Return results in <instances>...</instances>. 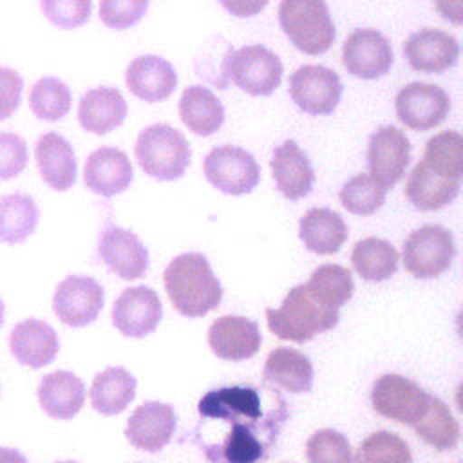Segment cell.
I'll return each instance as SVG.
<instances>
[{"label":"cell","instance_id":"cell-31","mask_svg":"<svg viewBox=\"0 0 463 463\" xmlns=\"http://www.w3.org/2000/svg\"><path fill=\"white\" fill-rule=\"evenodd\" d=\"M136 378L123 367H107L98 373L90 385V403L105 416L123 412L136 398Z\"/></svg>","mask_w":463,"mask_h":463},{"label":"cell","instance_id":"cell-22","mask_svg":"<svg viewBox=\"0 0 463 463\" xmlns=\"http://www.w3.org/2000/svg\"><path fill=\"white\" fill-rule=\"evenodd\" d=\"M125 83L130 94L146 103L165 101L177 87L174 65L157 54H141L134 58L125 72Z\"/></svg>","mask_w":463,"mask_h":463},{"label":"cell","instance_id":"cell-14","mask_svg":"<svg viewBox=\"0 0 463 463\" xmlns=\"http://www.w3.org/2000/svg\"><path fill=\"white\" fill-rule=\"evenodd\" d=\"M392 61L391 42L376 29H356L344 42L342 63L351 76L360 80L382 78L391 71Z\"/></svg>","mask_w":463,"mask_h":463},{"label":"cell","instance_id":"cell-6","mask_svg":"<svg viewBox=\"0 0 463 463\" xmlns=\"http://www.w3.org/2000/svg\"><path fill=\"white\" fill-rule=\"evenodd\" d=\"M456 255L450 230L439 224H425L411 232L402 248L405 269L416 279H434L445 273Z\"/></svg>","mask_w":463,"mask_h":463},{"label":"cell","instance_id":"cell-28","mask_svg":"<svg viewBox=\"0 0 463 463\" xmlns=\"http://www.w3.org/2000/svg\"><path fill=\"white\" fill-rule=\"evenodd\" d=\"M459 181L434 172L421 159L405 181V197L420 212H434L450 204L459 194Z\"/></svg>","mask_w":463,"mask_h":463},{"label":"cell","instance_id":"cell-20","mask_svg":"<svg viewBox=\"0 0 463 463\" xmlns=\"http://www.w3.org/2000/svg\"><path fill=\"white\" fill-rule=\"evenodd\" d=\"M260 342L262 336L257 322L241 315L219 317L208 329L210 349L222 360H248L257 354Z\"/></svg>","mask_w":463,"mask_h":463},{"label":"cell","instance_id":"cell-11","mask_svg":"<svg viewBox=\"0 0 463 463\" xmlns=\"http://www.w3.org/2000/svg\"><path fill=\"white\" fill-rule=\"evenodd\" d=\"M103 304L105 289L89 275H67L52 295V311L69 327H83L94 322Z\"/></svg>","mask_w":463,"mask_h":463},{"label":"cell","instance_id":"cell-34","mask_svg":"<svg viewBox=\"0 0 463 463\" xmlns=\"http://www.w3.org/2000/svg\"><path fill=\"white\" fill-rule=\"evenodd\" d=\"M412 429L416 436L436 450H452L459 441V423L449 405H445L438 396L432 398L427 414Z\"/></svg>","mask_w":463,"mask_h":463},{"label":"cell","instance_id":"cell-39","mask_svg":"<svg viewBox=\"0 0 463 463\" xmlns=\"http://www.w3.org/2000/svg\"><path fill=\"white\" fill-rule=\"evenodd\" d=\"M354 463H412L411 449L398 434L376 430L358 447Z\"/></svg>","mask_w":463,"mask_h":463},{"label":"cell","instance_id":"cell-35","mask_svg":"<svg viewBox=\"0 0 463 463\" xmlns=\"http://www.w3.org/2000/svg\"><path fill=\"white\" fill-rule=\"evenodd\" d=\"M423 161L443 177L461 181L463 175V137L458 130H443L425 143Z\"/></svg>","mask_w":463,"mask_h":463},{"label":"cell","instance_id":"cell-16","mask_svg":"<svg viewBox=\"0 0 463 463\" xmlns=\"http://www.w3.org/2000/svg\"><path fill=\"white\" fill-rule=\"evenodd\" d=\"M163 317V304L157 293L148 286H132L123 289L112 306L114 327L132 338H143L156 331Z\"/></svg>","mask_w":463,"mask_h":463},{"label":"cell","instance_id":"cell-9","mask_svg":"<svg viewBox=\"0 0 463 463\" xmlns=\"http://www.w3.org/2000/svg\"><path fill=\"white\" fill-rule=\"evenodd\" d=\"M206 181L228 195H244L257 188L260 166L253 154L235 145L212 148L203 163Z\"/></svg>","mask_w":463,"mask_h":463},{"label":"cell","instance_id":"cell-27","mask_svg":"<svg viewBox=\"0 0 463 463\" xmlns=\"http://www.w3.org/2000/svg\"><path fill=\"white\" fill-rule=\"evenodd\" d=\"M38 403L47 416L71 420L85 403V385L71 371H52L40 380Z\"/></svg>","mask_w":463,"mask_h":463},{"label":"cell","instance_id":"cell-13","mask_svg":"<svg viewBox=\"0 0 463 463\" xmlns=\"http://www.w3.org/2000/svg\"><path fill=\"white\" fill-rule=\"evenodd\" d=\"M411 163V141L407 134L394 125H382L367 143L369 175L383 188H392Z\"/></svg>","mask_w":463,"mask_h":463},{"label":"cell","instance_id":"cell-29","mask_svg":"<svg viewBox=\"0 0 463 463\" xmlns=\"http://www.w3.org/2000/svg\"><path fill=\"white\" fill-rule=\"evenodd\" d=\"M179 118L195 136H212L224 125V107L221 99L204 85H190L179 99Z\"/></svg>","mask_w":463,"mask_h":463},{"label":"cell","instance_id":"cell-5","mask_svg":"<svg viewBox=\"0 0 463 463\" xmlns=\"http://www.w3.org/2000/svg\"><path fill=\"white\" fill-rule=\"evenodd\" d=\"M279 25L293 47L309 56L327 52L336 38L326 0H280Z\"/></svg>","mask_w":463,"mask_h":463},{"label":"cell","instance_id":"cell-21","mask_svg":"<svg viewBox=\"0 0 463 463\" xmlns=\"http://www.w3.org/2000/svg\"><path fill=\"white\" fill-rule=\"evenodd\" d=\"M271 174L277 190L289 201L306 197L315 184V170L309 156L295 139H286L271 152Z\"/></svg>","mask_w":463,"mask_h":463},{"label":"cell","instance_id":"cell-43","mask_svg":"<svg viewBox=\"0 0 463 463\" xmlns=\"http://www.w3.org/2000/svg\"><path fill=\"white\" fill-rule=\"evenodd\" d=\"M29 161L27 143L13 132H0V181L18 177Z\"/></svg>","mask_w":463,"mask_h":463},{"label":"cell","instance_id":"cell-36","mask_svg":"<svg viewBox=\"0 0 463 463\" xmlns=\"http://www.w3.org/2000/svg\"><path fill=\"white\" fill-rule=\"evenodd\" d=\"M304 284L318 300L336 309L347 304L354 293L353 275L340 264H320Z\"/></svg>","mask_w":463,"mask_h":463},{"label":"cell","instance_id":"cell-18","mask_svg":"<svg viewBox=\"0 0 463 463\" xmlns=\"http://www.w3.org/2000/svg\"><path fill=\"white\" fill-rule=\"evenodd\" d=\"M177 427V414L163 402H145L128 418L125 438L139 450L157 452L165 449Z\"/></svg>","mask_w":463,"mask_h":463},{"label":"cell","instance_id":"cell-19","mask_svg":"<svg viewBox=\"0 0 463 463\" xmlns=\"http://www.w3.org/2000/svg\"><path fill=\"white\" fill-rule=\"evenodd\" d=\"M134 179L128 156L116 146H99L89 154L83 166L85 186L101 197H114L125 192Z\"/></svg>","mask_w":463,"mask_h":463},{"label":"cell","instance_id":"cell-46","mask_svg":"<svg viewBox=\"0 0 463 463\" xmlns=\"http://www.w3.org/2000/svg\"><path fill=\"white\" fill-rule=\"evenodd\" d=\"M438 13L454 25L463 22V0H434Z\"/></svg>","mask_w":463,"mask_h":463},{"label":"cell","instance_id":"cell-48","mask_svg":"<svg viewBox=\"0 0 463 463\" xmlns=\"http://www.w3.org/2000/svg\"><path fill=\"white\" fill-rule=\"evenodd\" d=\"M4 317H5V304H4V300L0 297V327L4 326Z\"/></svg>","mask_w":463,"mask_h":463},{"label":"cell","instance_id":"cell-3","mask_svg":"<svg viewBox=\"0 0 463 463\" xmlns=\"http://www.w3.org/2000/svg\"><path fill=\"white\" fill-rule=\"evenodd\" d=\"M266 320L275 336L304 344L333 329L340 320V313L336 307L318 300L306 284H297L284 297L280 307L266 309Z\"/></svg>","mask_w":463,"mask_h":463},{"label":"cell","instance_id":"cell-25","mask_svg":"<svg viewBox=\"0 0 463 463\" xmlns=\"http://www.w3.org/2000/svg\"><path fill=\"white\" fill-rule=\"evenodd\" d=\"M128 107L114 87L89 89L78 103V123L85 132L105 136L123 125Z\"/></svg>","mask_w":463,"mask_h":463},{"label":"cell","instance_id":"cell-7","mask_svg":"<svg viewBox=\"0 0 463 463\" xmlns=\"http://www.w3.org/2000/svg\"><path fill=\"white\" fill-rule=\"evenodd\" d=\"M432 394L402 374H382L371 389L373 409L389 420L414 427L429 411Z\"/></svg>","mask_w":463,"mask_h":463},{"label":"cell","instance_id":"cell-10","mask_svg":"<svg viewBox=\"0 0 463 463\" xmlns=\"http://www.w3.org/2000/svg\"><path fill=\"white\" fill-rule=\"evenodd\" d=\"M340 76L326 65H300L289 76V96L306 114L327 116L342 98Z\"/></svg>","mask_w":463,"mask_h":463},{"label":"cell","instance_id":"cell-37","mask_svg":"<svg viewBox=\"0 0 463 463\" xmlns=\"http://www.w3.org/2000/svg\"><path fill=\"white\" fill-rule=\"evenodd\" d=\"M72 105V94L65 81L54 76H43L29 90V109L42 121H60Z\"/></svg>","mask_w":463,"mask_h":463},{"label":"cell","instance_id":"cell-45","mask_svg":"<svg viewBox=\"0 0 463 463\" xmlns=\"http://www.w3.org/2000/svg\"><path fill=\"white\" fill-rule=\"evenodd\" d=\"M230 14L237 18H251L259 14L269 0H217Z\"/></svg>","mask_w":463,"mask_h":463},{"label":"cell","instance_id":"cell-33","mask_svg":"<svg viewBox=\"0 0 463 463\" xmlns=\"http://www.w3.org/2000/svg\"><path fill=\"white\" fill-rule=\"evenodd\" d=\"M398 260L396 248L380 237H365L351 251V262L356 273L369 282L391 279L398 269Z\"/></svg>","mask_w":463,"mask_h":463},{"label":"cell","instance_id":"cell-44","mask_svg":"<svg viewBox=\"0 0 463 463\" xmlns=\"http://www.w3.org/2000/svg\"><path fill=\"white\" fill-rule=\"evenodd\" d=\"M22 76L11 67H0V121L11 118L16 112L22 101Z\"/></svg>","mask_w":463,"mask_h":463},{"label":"cell","instance_id":"cell-47","mask_svg":"<svg viewBox=\"0 0 463 463\" xmlns=\"http://www.w3.org/2000/svg\"><path fill=\"white\" fill-rule=\"evenodd\" d=\"M0 463H27V458L13 447H0Z\"/></svg>","mask_w":463,"mask_h":463},{"label":"cell","instance_id":"cell-26","mask_svg":"<svg viewBox=\"0 0 463 463\" xmlns=\"http://www.w3.org/2000/svg\"><path fill=\"white\" fill-rule=\"evenodd\" d=\"M349 230L340 213L326 206L309 208L298 221V237L302 244L318 255L340 251L347 241Z\"/></svg>","mask_w":463,"mask_h":463},{"label":"cell","instance_id":"cell-12","mask_svg":"<svg viewBox=\"0 0 463 463\" xmlns=\"http://www.w3.org/2000/svg\"><path fill=\"white\" fill-rule=\"evenodd\" d=\"M394 110L405 127L423 132L445 121L450 112V98L439 85L412 81L398 90Z\"/></svg>","mask_w":463,"mask_h":463},{"label":"cell","instance_id":"cell-40","mask_svg":"<svg viewBox=\"0 0 463 463\" xmlns=\"http://www.w3.org/2000/svg\"><path fill=\"white\" fill-rule=\"evenodd\" d=\"M307 463H354L349 439L335 429H320L306 441Z\"/></svg>","mask_w":463,"mask_h":463},{"label":"cell","instance_id":"cell-8","mask_svg":"<svg viewBox=\"0 0 463 463\" xmlns=\"http://www.w3.org/2000/svg\"><path fill=\"white\" fill-rule=\"evenodd\" d=\"M228 78L250 96H269L282 81L280 58L260 43L232 51L226 63Z\"/></svg>","mask_w":463,"mask_h":463},{"label":"cell","instance_id":"cell-15","mask_svg":"<svg viewBox=\"0 0 463 463\" xmlns=\"http://www.w3.org/2000/svg\"><path fill=\"white\" fill-rule=\"evenodd\" d=\"M98 257L123 280H134L146 273L150 255L136 233L116 224H107L99 233Z\"/></svg>","mask_w":463,"mask_h":463},{"label":"cell","instance_id":"cell-2","mask_svg":"<svg viewBox=\"0 0 463 463\" xmlns=\"http://www.w3.org/2000/svg\"><path fill=\"white\" fill-rule=\"evenodd\" d=\"M163 282L174 307L188 318L204 317L222 300V286L206 255L199 251L174 257L163 273Z\"/></svg>","mask_w":463,"mask_h":463},{"label":"cell","instance_id":"cell-42","mask_svg":"<svg viewBox=\"0 0 463 463\" xmlns=\"http://www.w3.org/2000/svg\"><path fill=\"white\" fill-rule=\"evenodd\" d=\"M150 0H99V20L109 29L134 27L148 11Z\"/></svg>","mask_w":463,"mask_h":463},{"label":"cell","instance_id":"cell-38","mask_svg":"<svg viewBox=\"0 0 463 463\" xmlns=\"http://www.w3.org/2000/svg\"><path fill=\"white\" fill-rule=\"evenodd\" d=\"M387 188L378 184L369 174H356L349 177L340 188L342 206L354 215H371L385 203Z\"/></svg>","mask_w":463,"mask_h":463},{"label":"cell","instance_id":"cell-23","mask_svg":"<svg viewBox=\"0 0 463 463\" xmlns=\"http://www.w3.org/2000/svg\"><path fill=\"white\" fill-rule=\"evenodd\" d=\"M34 159L43 183L65 192L74 186L78 175V163L72 145L56 132H45L34 145Z\"/></svg>","mask_w":463,"mask_h":463},{"label":"cell","instance_id":"cell-41","mask_svg":"<svg viewBox=\"0 0 463 463\" xmlns=\"http://www.w3.org/2000/svg\"><path fill=\"white\" fill-rule=\"evenodd\" d=\"M43 16L58 29H76L89 22L92 0H40Z\"/></svg>","mask_w":463,"mask_h":463},{"label":"cell","instance_id":"cell-49","mask_svg":"<svg viewBox=\"0 0 463 463\" xmlns=\"http://www.w3.org/2000/svg\"><path fill=\"white\" fill-rule=\"evenodd\" d=\"M56 463H78V461H71V459H69V461H56Z\"/></svg>","mask_w":463,"mask_h":463},{"label":"cell","instance_id":"cell-30","mask_svg":"<svg viewBox=\"0 0 463 463\" xmlns=\"http://www.w3.org/2000/svg\"><path fill=\"white\" fill-rule=\"evenodd\" d=\"M262 376L268 383L298 394L311 391L315 373L311 360L304 353L291 347H277L268 354Z\"/></svg>","mask_w":463,"mask_h":463},{"label":"cell","instance_id":"cell-17","mask_svg":"<svg viewBox=\"0 0 463 463\" xmlns=\"http://www.w3.org/2000/svg\"><path fill=\"white\" fill-rule=\"evenodd\" d=\"M403 54L414 71L439 74L458 63L459 42L447 31L425 27L411 33L403 43Z\"/></svg>","mask_w":463,"mask_h":463},{"label":"cell","instance_id":"cell-24","mask_svg":"<svg viewBox=\"0 0 463 463\" xmlns=\"http://www.w3.org/2000/svg\"><path fill=\"white\" fill-rule=\"evenodd\" d=\"M9 351L22 365L40 369L56 358L60 338L47 322L25 318L11 329Z\"/></svg>","mask_w":463,"mask_h":463},{"label":"cell","instance_id":"cell-32","mask_svg":"<svg viewBox=\"0 0 463 463\" xmlns=\"http://www.w3.org/2000/svg\"><path fill=\"white\" fill-rule=\"evenodd\" d=\"M40 221L36 201L29 194L13 192L0 197V242L14 246L29 239Z\"/></svg>","mask_w":463,"mask_h":463},{"label":"cell","instance_id":"cell-4","mask_svg":"<svg viewBox=\"0 0 463 463\" xmlns=\"http://www.w3.org/2000/svg\"><path fill=\"white\" fill-rule=\"evenodd\" d=\"M134 156L146 175L157 181H175L190 166L192 148L177 128L166 123H154L139 132Z\"/></svg>","mask_w":463,"mask_h":463},{"label":"cell","instance_id":"cell-1","mask_svg":"<svg viewBox=\"0 0 463 463\" xmlns=\"http://www.w3.org/2000/svg\"><path fill=\"white\" fill-rule=\"evenodd\" d=\"M197 411L201 420L230 423V430L221 441L201 447L210 463L262 461L288 418L282 396L266 409L260 389L253 385H232L208 391L199 400Z\"/></svg>","mask_w":463,"mask_h":463}]
</instances>
